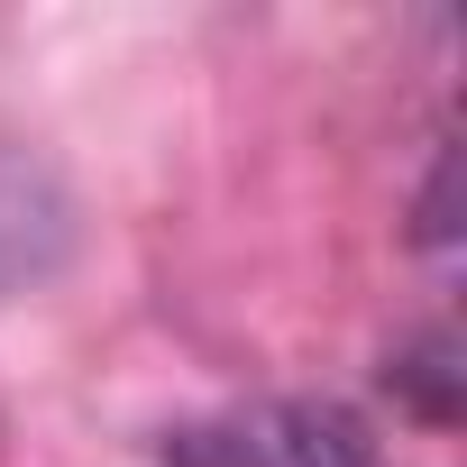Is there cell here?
Segmentation results:
<instances>
[{"label":"cell","instance_id":"cell-1","mask_svg":"<svg viewBox=\"0 0 467 467\" xmlns=\"http://www.w3.org/2000/svg\"><path fill=\"white\" fill-rule=\"evenodd\" d=\"M165 467H376V449L339 403H275V412H248V421L174 431Z\"/></svg>","mask_w":467,"mask_h":467},{"label":"cell","instance_id":"cell-2","mask_svg":"<svg viewBox=\"0 0 467 467\" xmlns=\"http://www.w3.org/2000/svg\"><path fill=\"white\" fill-rule=\"evenodd\" d=\"M385 385H394L431 431H449V421H458V339H449V330H421L412 348H394Z\"/></svg>","mask_w":467,"mask_h":467},{"label":"cell","instance_id":"cell-3","mask_svg":"<svg viewBox=\"0 0 467 467\" xmlns=\"http://www.w3.org/2000/svg\"><path fill=\"white\" fill-rule=\"evenodd\" d=\"M421 239H431V248H449V156L431 165V192H421Z\"/></svg>","mask_w":467,"mask_h":467}]
</instances>
